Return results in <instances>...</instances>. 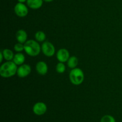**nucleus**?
I'll return each instance as SVG.
<instances>
[{
	"mask_svg": "<svg viewBox=\"0 0 122 122\" xmlns=\"http://www.w3.org/2000/svg\"><path fill=\"white\" fill-rule=\"evenodd\" d=\"M17 66L13 61H7L0 67V75L4 78H9L17 74Z\"/></svg>",
	"mask_w": 122,
	"mask_h": 122,
	"instance_id": "f257e3e1",
	"label": "nucleus"
},
{
	"mask_svg": "<svg viewBox=\"0 0 122 122\" xmlns=\"http://www.w3.org/2000/svg\"><path fill=\"white\" fill-rule=\"evenodd\" d=\"M24 45L25 52L29 56L36 57L41 52V46L36 41L29 39L27 40Z\"/></svg>",
	"mask_w": 122,
	"mask_h": 122,
	"instance_id": "f03ea898",
	"label": "nucleus"
},
{
	"mask_svg": "<svg viewBox=\"0 0 122 122\" xmlns=\"http://www.w3.org/2000/svg\"><path fill=\"white\" fill-rule=\"evenodd\" d=\"M85 75L83 70L79 67L71 69L69 73V79L74 85H80L84 81Z\"/></svg>",
	"mask_w": 122,
	"mask_h": 122,
	"instance_id": "7ed1b4c3",
	"label": "nucleus"
},
{
	"mask_svg": "<svg viewBox=\"0 0 122 122\" xmlns=\"http://www.w3.org/2000/svg\"><path fill=\"white\" fill-rule=\"evenodd\" d=\"M41 51L47 57H51L56 53L54 45L49 41H44L41 45Z\"/></svg>",
	"mask_w": 122,
	"mask_h": 122,
	"instance_id": "20e7f679",
	"label": "nucleus"
},
{
	"mask_svg": "<svg viewBox=\"0 0 122 122\" xmlns=\"http://www.w3.org/2000/svg\"><path fill=\"white\" fill-rule=\"evenodd\" d=\"M14 11L15 14L18 17H25L29 13L28 6L25 5L24 3L18 2L14 6Z\"/></svg>",
	"mask_w": 122,
	"mask_h": 122,
	"instance_id": "39448f33",
	"label": "nucleus"
},
{
	"mask_svg": "<svg viewBox=\"0 0 122 122\" xmlns=\"http://www.w3.org/2000/svg\"><path fill=\"white\" fill-rule=\"evenodd\" d=\"M31 71H32V68L30 66L24 63L22 65L19 66V67L17 68V75L20 78H25L30 75Z\"/></svg>",
	"mask_w": 122,
	"mask_h": 122,
	"instance_id": "423d86ee",
	"label": "nucleus"
},
{
	"mask_svg": "<svg viewBox=\"0 0 122 122\" xmlns=\"http://www.w3.org/2000/svg\"><path fill=\"white\" fill-rule=\"evenodd\" d=\"M33 112L37 116L44 115L47 111V106L43 102H38L33 107Z\"/></svg>",
	"mask_w": 122,
	"mask_h": 122,
	"instance_id": "0eeeda50",
	"label": "nucleus"
},
{
	"mask_svg": "<svg viewBox=\"0 0 122 122\" xmlns=\"http://www.w3.org/2000/svg\"><path fill=\"white\" fill-rule=\"evenodd\" d=\"M70 52L67 49L61 48L58 50L56 54V57L59 62L61 63H66L68 61L70 58Z\"/></svg>",
	"mask_w": 122,
	"mask_h": 122,
	"instance_id": "6e6552de",
	"label": "nucleus"
},
{
	"mask_svg": "<svg viewBox=\"0 0 122 122\" xmlns=\"http://www.w3.org/2000/svg\"><path fill=\"white\" fill-rule=\"evenodd\" d=\"M36 71L39 75L41 76H44L48 73V67L47 64L45 61H39L36 64Z\"/></svg>",
	"mask_w": 122,
	"mask_h": 122,
	"instance_id": "1a4fd4ad",
	"label": "nucleus"
},
{
	"mask_svg": "<svg viewBox=\"0 0 122 122\" xmlns=\"http://www.w3.org/2000/svg\"><path fill=\"white\" fill-rule=\"evenodd\" d=\"M15 38L18 42L25 44L27 41V33L25 30L20 29L17 31Z\"/></svg>",
	"mask_w": 122,
	"mask_h": 122,
	"instance_id": "9d476101",
	"label": "nucleus"
},
{
	"mask_svg": "<svg viewBox=\"0 0 122 122\" xmlns=\"http://www.w3.org/2000/svg\"><path fill=\"white\" fill-rule=\"evenodd\" d=\"M44 0H27L26 4L29 8L32 10H38L42 6Z\"/></svg>",
	"mask_w": 122,
	"mask_h": 122,
	"instance_id": "9b49d317",
	"label": "nucleus"
},
{
	"mask_svg": "<svg viewBox=\"0 0 122 122\" xmlns=\"http://www.w3.org/2000/svg\"><path fill=\"white\" fill-rule=\"evenodd\" d=\"M13 61L17 66H20L24 64L25 61V56L22 52H17L14 56Z\"/></svg>",
	"mask_w": 122,
	"mask_h": 122,
	"instance_id": "f8f14e48",
	"label": "nucleus"
},
{
	"mask_svg": "<svg viewBox=\"0 0 122 122\" xmlns=\"http://www.w3.org/2000/svg\"><path fill=\"white\" fill-rule=\"evenodd\" d=\"M67 66L70 69H75V68L77 67V66L78 65V59L75 56H70V58L67 61Z\"/></svg>",
	"mask_w": 122,
	"mask_h": 122,
	"instance_id": "ddd939ff",
	"label": "nucleus"
},
{
	"mask_svg": "<svg viewBox=\"0 0 122 122\" xmlns=\"http://www.w3.org/2000/svg\"><path fill=\"white\" fill-rule=\"evenodd\" d=\"M2 54H3L4 58L6 61H13V58H14V52L13 51L8 48H5L2 51Z\"/></svg>",
	"mask_w": 122,
	"mask_h": 122,
	"instance_id": "4468645a",
	"label": "nucleus"
},
{
	"mask_svg": "<svg viewBox=\"0 0 122 122\" xmlns=\"http://www.w3.org/2000/svg\"><path fill=\"white\" fill-rule=\"evenodd\" d=\"M35 38L38 42H44L46 39V34L42 30L37 31L35 34Z\"/></svg>",
	"mask_w": 122,
	"mask_h": 122,
	"instance_id": "2eb2a0df",
	"label": "nucleus"
},
{
	"mask_svg": "<svg viewBox=\"0 0 122 122\" xmlns=\"http://www.w3.org/2000/svg\"><path fill=\"white\" fill-rule=\"evenodd\" d=\"M66 69V65L64 64V63L59 62L56 65V71L58 73H63L65 72Z\"/></svg>",
	"mask_w": 122,
	"mask_h": 122,
	"instance_id": "dca6fc26",
	"label": "nucleus"
},
{
	"mask_svg": "<svg viewBox=\"0 0 122 122\" xmlns=\"http://www.w3.org/2000/svg\"><path fill=\"white\" fill-rule=\"evenodd\" d=\"M14 50L17 52H22L23 51H25V45L24 44L17 42L14 45Z\"/></svg>",
	"mask_w": 122,
	"mask_h": 122,
	"instance_id": "f3484780",
	"label": "nucleus"
},
{
	"mask_svg": "<svg viewBox=\"0 0 122 122\" xmlns=\"http://www.w3.org/2000/svg\"><path fill=\"white\" fill-rule=\"evenodd\" d=\"M101 122H116L114 117L111 115H105L101 118Z\"/></svg>",
	"mask_w": 122,
	"mask_h": 122,
	"instance_id": "a211bd4d",
	"label": "nucleus"
},
{
	"mask_svg": "<svg viewBox=\"0 0 122 122\" xmlns=\"http://www.w3.org/2000/svg\"><path fill=\"white\" fill-rule=\"evenodd\" d=\"M0 63H2V61H3V60L4 59V56H3V54H2V51L0 52Z\"/></svg>",
	"mask_w": 122,
	"mask_h": 122,
	"instance_id": "6ab92c4d",
	"label": "nucleus"
},
{
	"mask_svg": "<svg viewBox=\"0 0 122 122\" xmlns=\"http://www.w3.org/2000/svg\"><path fill=\"white\" fill-rule=\"evenodd\" d=\"M27 0H17L19 2H21V3H25V2H27Z\"/></svg>",
	"mask_w": 122,
	"mask_h": 122,
	"instance_id": "aec40b11",
	"label": "nucleus"
},
{
	"mask_svg": "<svg viewBox=\"0 0 122 122\" xmlns=\"http://www.w3.org/2000/svg\"><path fill=\"white\" fill-rule=\"evenodd\" d=\"M53 1L54 0H44V1H45L46 2H51Z\"/></svg>",
	"mask_w": 122,
	"mask_h": 122,
	"instance_id": "412c9836",
	"label": "nucleus"
}]
</instances>
